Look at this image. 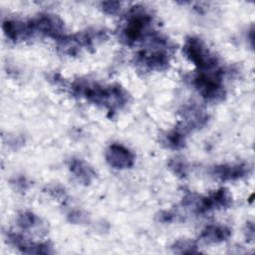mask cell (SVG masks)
Returning <instances> with one entry per match:
<instances>
[{
    "label": "cell",
    "instance_id": "obj_1",
    "mask_svg": "<svg viewBox=\"0 0 255 255\" xmlns=\"http://www.w3.org/2000/svg\"><path fill=\"white\" fill-rule=\"evenodd\" d=\"M71 91L75 97L86 99L111 112L123 109L128 103L127 92L117 84L103 86L89 80L79 79L73 83Z\"/></svg>",
    "mask_w": 255,
    "mask_h": 255
},
{
    "label": "cell",
    "instance_id": "obj_2",
    "mask_svg": "<svg viewBox=\"0 0 255 255\" xmlns=\"http://www.w3.org/2000/svg\"><path fill=\"white\" fill-rule=\"evenodd\" d=\"M146 47L136 53L135 64L147 71H163L169 65L173 50L171 43L158 33H149L145 39Z\"/></svg>",
    "mask_w": 255,
    "mask_h": 255
},
{
    "label": "cell",
    "instance_id": "obj_3",
    "mask_svg": "<svg viewBox=\"0 0 255 255\" xmlns=\"http://www.w3.org/2000/svg\"><path fill=\"white\" fill-rule=\"evenodd\" d=\"M152 22L150 13L140 5H135L128 11L127 22L120 31L121 41L132 46L138 41H143L150 33L148 28Z\"/></svg>",
    "mask_w": 255,
    "mask_h": 255
},
{
    "label": "cell",
    "instance_id": "obj_4",
    "mask_svg": "<svg viewBox=\"0 0 255 255\" xmlns=\"http://www.w3.org/2000/svg\"><path fill=\"white\" fill-rule=\"evenodd\" d=\"M223 74V71L217 68L200 72L194 77L193 86L204 100L208 102H220L226 95L222 82Z\"/></svg>",
    "mask_w": 255,
    "mask_h": 255
},
{
    "label": "cell",
    "instance_id": "obj_5",
    "mask_svg": "<svg viewBox=\"0 0 255 255\" xmlns=\"http://www.w3.org/2000/svg\"><path fill=\"white\" fill-rule=\"evenodd\" d=\"M182 203L185 206H191L193 211L198 214H203L215 209L227 208L232 203V197L229 191L221 187L204 197H194L192 194H188L184 197Z\"/></svg>",
    "mask_w": 255,
    "mask_h": 255
},
{
    "label": "cell",
    "instance_id": "obj_6",
    "mask_svg": "<svg viewBox=\"0 0 255 255\" xmlns=\"http://www.w3.org/2000/svg\"><path fill=\"white\" fill-rule=\"evenodd\" d=\"M186 58L192 62L201 72L210 71L217 68L218 60L204 42L197 37H188L183 46Z\"/></svg>",
    "mask_w": 255,
    "mask_h": 255
},
{
    "label": "cell",
    "instance_id": "obj_7",
    "mask_svg": "<svg viewBox=\"0 0 255 255\" xmlns=\"http://www.w3.org/2000/svg\"><path fill=\"white\" fill-rule=\"evenodd\" d=\"M29 27L34 34H40L55 40L61 39L64 35V22L54 14H40L36 18L28 21Z\"/></svg>",
    "mask_w": 255,
    "mask_h": 255
},
{
    "label": "cell",
    "instance_id": "obj_8",
    "mask_svg": "<svg viewBox=\"0 0 255 255\" xmlns=\"http://www.w3.org/2000/svg\"><path fill=\"white\" fill-rule=\"evenodd\" d=\"M107 162L114 168L125 169L129 168L134 163V154L126 146L113 143L111 144L105 153Z\"/></svg>",
    "mask_w": 255,
    "mask_h": 255
},
{
    "label": "cell",
    "instance_id": "obj_9",
    "mask_svg": "<svg viewBox=\"0 0 255 255\" xmlns=\"http://www.w3.org/2000/svg\"><path fill=\"white\" fill-rule=\"evenodd\" d=\"M8 242L23 253L27 254H52L53 247L48 242H31L26 240L21 234L9 232L7 233Z\"/></svg>",
    "mask_w": 255,
    "mask_h": 255
},
{
    "label": "cell",
    "instance_id": "obj_10",
    "mask_svg": "<svg viewBox=\"0 0 255 255\" xmlns=\"http://www.w3.org/2000/svg\"><path fill=\"white\" fill-rule=\"evenodd\" d=\"M250 172V167L245 163H225L212 167L210 173L221 181L237 180Z\"/></svg>",
    "mask_w": 255,
    "mask_h": 255
},
{
    "label": "cell",
    "instance_id": "obj_11",
    "mask_svg": "<svg viewBox=\"0 0 255 255\" xmlns=\"http://www.w3.org/2000/svg\"><path fill=\"white\" fill-rule=\"evenodd\" d=\"M4 34L13 42H21L33 36L28 22L18 20H6L2 25Z\"/></svg>",
    "mask_w": 255,
    "mask_h": 255
},
{
    "label": "cell",
    "instance_id": "obj_12",
    "mask_svg": "<svg viewBox=\"0 0 255 255\" xmlns=\"http://www.w3.org/2000/svg\"><path fill=\"white\" fill-rule=\"evenodd\" d=\"M69 168L76 179L84 185H90L97 175L93 167L80 158H72L69 163Z\"/></svg>",
    "mask_w": 255,
    "mask_h": 255
},
{
    "label": "cell",
    "instance_id": "obj_13",
    "mask_svg": "<svg viewBox=\"0 0 255 255\" xmlns=\"http://www.w3.org/2000/svg\"><path fill=\"white\" fill-rule=\"evenodd\" d=\"M183 117H184V122L181 126L182 128H180L183 132L200 128L208 121V116L202 111L195 108L187 109L184 112Z\"/></svg>",
    "mask_w": 255,
    "mask_h": 255
},
{
    "label": "cell",
    "instance_id": "obj_14",
    "mask_svg": "<svg viewBox=\"0 0 255 255\" xmlns=\"http://www.w3.org/2000/svg\"><path fill=\"white\" fill-rule=\"evenodd\" d=\"M231 235V230L225 225H208L206 226L199 239L205 243H220L227 240Z\"/></svg>",
    "mask_w": 255,
    "mask_h": 255
},
{
    "label": "cell",
    "instance_id": "obj_15",
    "mask_svg": "<svg viewBox=\"0 0 255 255\" xmlns=\"http://www.w3.org/2000/svg\"><path fill=\"white\" fill-rule=\"evenodd\" d=\"M164 143L172 149H180L185 145V132L180 128H174L164 136Z\"/></svg>",
    "mask_w": 255,
    "mask_h": 255
},
{
    "label": "cell",
    "instance_id": "obj_16",
    "mask_svg": "<svg viewBox=\"0 0 255 255\" xmlns=\"http://www.w3.org/2000/svg\"><path fill=\"white\" fill-rule=\"evenodd\" d=\"M17 224L23 230H30L39 226L41 219L30 211H23L17 217Z\"/></svg>",
    "mask_w": 255,
    "mask_h": 255
},
{
    "label": "cell",
    "instance_id": "obj_17",
    "mask_svg": "<svg viewBox=\"0 0 255 255\" xmlns=\"http://www.w3.org/2000/svg\"><path fill=\"white\" fill-rule=\"evenodd\" d=\"M172 249L176 253H196L197 252V244L194 241L188 239H181L176 241L172 245Z\"/></svg>",
    "mask_w": 255,
    "mask_h": 255
},
{
    "label": "cell",
    "instance_id": "obj_18",
    "mask_svg": "<svg viewBox=\"0 0 255 255\" xmlns=\"http://www.w3.org/2000/svg\"><path fill=\"white\" fill-rule=\"evenodd\" d=\"M171 171L178 177H185L188 173V166L182 158H172L168 163Z\"/></svg>",
    "mask_w": 255,
    "mask_h": 255
},
{
    "label": "cell",
    "instance_id": "obj_19",
    "mask_svg": "<svg viewBox=\"0 0 255 255\" xmlns=\"http://www.w3.org/2000/svg\"><path fill=\"white\" fill-rule=\"evenodd\" d=\"M101 7L106 14L115 15L121 10V3L118 1H105L102 2Z\"/></svg>",
    "mask_w": 255,
    "mask_h": 255
},
{
    "label": "cell",
    "instance_id": "obj_20",
    "mask_svg": "<svg viewBox=\"0 0 255 255\" xmlns=\"http://www.w3.org/2000/svg\"><path fill=\"white\" fill-rule=\"evenodd\" d=\"M69 220L73 223H80V222H83L86 220V215L82 212V211H79V210H75L73 212H71L69 215Z\"/></svg>",
    "mask_w": 255,
    "mask_h": 255
},
{
    "label": "cell",
    "instance_id": "obj_21",
    "mask_svg": "<svg viewBox=\"0 0 255 255\" xmlns=\"http://www.w3.org/2000/svg\"><path fill=\"white\" fill-rule=\"evenodd\" d=\"M157 218L160 222L167 223V222H171L174 219V214L171 213L170 211H161L158 213Z\"/></svg>",
    "mask_w": 255,
    "mask_h": 255
},
{
    "label": "cell",
    "instance_id": "obj_22",
    "mask_svg": "<svg viewBox=\"0 0 255 255\" xmlns=\"http://www.w3.org/2000/svg\"><path fill=\"white\" fill-rule=\"evenodd\" d=\"M255 235V229H254V224L253 222H247L246 224V229H245V236L248 241H252L254 239Z\"/></svg>",
    "mask_w": 255,
    "mask_h": 255
},
{
    "label": "cell",
    "instance_id": "obj_23",
    "mask_svg": "<svg viewBox=\"0 0 255 255\" xmlns=\"http://www.w3.org/2000/svg\"><path fill=\"white\" fill-rule=\"evenodd\" d=\"M12 184H14L18 189H24L25 190L28 186V181L26 180L25 177L20 176V177L15 178V180L12 181Z\"/></svg>",
    "mask_w": 255,
    "mask_h": 255
}]
</instances>
